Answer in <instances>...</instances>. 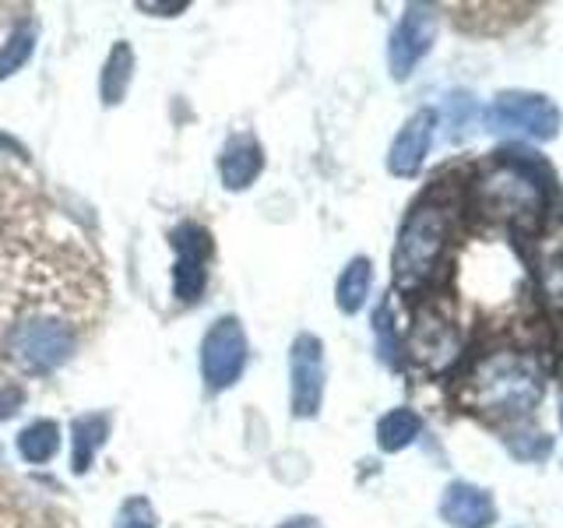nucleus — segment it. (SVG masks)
<instances>
[{"instance_id":"13","label":"nucleus","mask_w":563,"mask_h":528,"mask_svg":"<svg viewBox=\"0 0 563 528\" xmlns=\"http://www.w3.org/2000/svg\"><path fill=\"white\" fill-rule=\"evenodd\" d=\"M261 169H264V155L251 134H240L229 141L219 158V173H222L225 190H246L261 176Z\"/></svg>"},{"instance_id":"6","label":"nucleus","mask_w":563,"mask_h":528,"mask_svg":"<svg viewBox=\"0 0 563 528\" xmlns=\"http://www.w3.org/2000/svg\"><path fill=\"white\" fill-rule=\"evenodd\" d=\"M173 246H176V264H173V293L180 304H198L205 286H208V264L216 254L211 233L201 222H180L173 229Z\"/></svg>"},{"instance_id":"12","label":"nucleus","mask_w":563,"mask_h":528,"mask_svg":"<svg viewBox=\"0 0 563 528\" xmlns=\"http://www.w3.org/2000/svg\"><path fill=\"white\" fill-rule=\"evenodd\" d=\"M440 515L451 528H489L497 518V507L486 490L472 483H451L440 501Z\"/></svg>"},{"instance_id":"17","label":"nucleus","mask_w":563,"mask_h":528,"mask_svg":"<svg viewBox=\"0 0 563 528\" xmlns=\"http://www.w3.org/2000/svg\"><path fill=\"white\" fill-rule=\"evenodd\" d=\"M60 448V427L53 419H35L18 433V454L25 458L29 465H43L49 462Z\"/></svg>"},{"instance_id":"14","label":"nucleus","mask_w":563,"mask_h":528,"mask_svg":"<svg viewBox=\"0 0 563 528\" xmlns=\"http://www.w3.org/2000/svg\"><path fill=\"white\" fill-rule=\"evenodd\" d=\"M106 430H110V419L92 413V416H78L70 422V472L85 475L88 465H92L96 451L102 448Z\"/></svg>"},{"instance_id":"18","label":"nucleus","mask_w":563,"mask_h":528,"mask_svg":"<svg viewBox=\"0 0 563 528\" xmlns=\"http://www.w3.org/2000/svg\"><path fill=\"white\" fill-rule=\"evenodd\" d=\"M422 430V419L412 409H395L377 422V444L380 451H401L409 448Z\"/></svg>"},{"instance_id":"16","label":"nucleus","mask_w":563,"mask_h":528,"mask_svg":"<svg viewBox=\"0 0 563 528\" xmlns=\"http://www.w3.org/2000/svg\"><path fill=\"white\" fill-rule=\"evenodd\" d=\"M134 75V50L128 43H117L110 50V57L102 64V78H99V96L106 106H117L123 99Z\"/></svg>"},{"instance_id":"15","label":"nucleus","mask_w":563,"mask_h":528,"mask_svg":"<svg viewBox=\"0 0 563 528\" xmlns=\"http://www.w3.org/2000/svg\"><path fill=\"white\" fill-rule=\"evenodd\" d=\"M369 286H374V264L366 257H352L339 275V286H334V304L342 314H356L366 304Z\"/></svg>"},{"instance_id":"7","label":"nucleus","mask_w":563,"mask_h":528,"mask_svg":"<svg viewBox=\"0 0 563 528\" xmlns=\"http://www.w3.org/2000/svg\"><path fill=\"white\" fill-rule=\"evenodd\" d=\"M246 366V334L236 317H219L201 342V374L211 392L233 387Z\"/></svg>"},{"instance_id":"20","label":"nucleus","mask_w":563,"mask_h":528,"mask_svg":"<svg viewBox=\"0 0 563 528\" xmlns=\"http://www.w3.org/2000/svg\"><path fill=\"white\" fill-rule=\"evenodd\" d=\"M504 444L510 454L521 458V462H536V458L550 454V437L539 430H510V433H504Z\"/></svg>"},{"instance_id":"10","label":"nucleus","mask_w":563,"mask_h":528,"mask_svg":"<svg viewBox=\"0 0 563 528\" xmlns=\"http://www.w3.org/2000/svg\"><path fill=\"white\" fill-rule=\"evenodd\" d=\"M409 352L412 360L427 370H444L457 356V331L444 314L433 307H422L416 314V324L409 334Z\"/></svg>"},{"instance_id":"11","label":"nucleus","mask_w":563,"mask_h":528,"mask_svg":"<svg viewBox=\"0 0 563 528\" xmlns=\"http://www.w3.org/2000/svg\"><path fill=\"white\" fill-rule=\"evenodd\" d=\"M433 128H437L433 110H419L405 120V128L391 141V152H387V169H391L395 176H416L422 169V163H427Z\"/></svg>"},{"instance_id":"22","label":"nucleus","mask_w":563,"mask_h":528,"mask_svg":"<svg viewBox=\"0 0 563 528\" xmlns=\"http://www.w3.org/2000/svg\"><path fill=\"white\" fill-rule=\"evenodd\" d=\"M374 324H377V339H380V356L387 363H395L398 352H395V331H391V307L380 304L374 314Z\"/></svg>"},{"instance_id":"24","label":"nucleus","mask_w":563,"mask_h":528,"mask_svg":"<svg viewBox=\"0 0 563 528\" xmlns=\"http://www.w3.org/2000/svg\"><path fill=\"white\" fill-rule=\"evenodd\" d=\"M141 11H187V4H173V8H166V4H141Z\"/></svg>"},{"instance_id":"23","label":"nucleus","mask_w":563,"mask_h":528,"mask_svg":"<svg viewBox=\"0 0 563 528\" xmlns=\"http://www.w3.org/2000/svg\"><path fill=\"white\" fill-rule=\"evenodd\" d=\"M22 398H25V392L18 384H0V419H8L18 405H22Z\"/></svg>"},{"instance_id":"3","label":"nucleus","mask_w":563,"mask_h":528,"mask_svg":"<svg viewBox=\"0 0 563 528\" xmlns=\"http://www.w3.org/2000/svg\"><path fill=\"white\" fill-rule=\"evenodd\" d=\"M472 205L486 222H500L510 229H536L545 208V190L536 173L521 163H497L472 187Z\"/></svg>"},{"instance_id":"5","label":"nucleus","mask_w":563,"mask_h":528,"mask_svg":"<svg viewBox=\"0 0 563 528\" xmlns=\"http://www.w3.org/2000/svg\"><path fill=\"white\" fill-rule=\"evenodd\" d=\"M486 128L500 138L550 141L560 131V110L536 92H500L486 110Z\"/></svg>"},{"instance_id":"21","label":"nucleus","mask_w":563,"mask_h":528,"mask_svg":"<svg viewBox=\"0 0 563 528\" xmlns=\"http://www.w3.org/2000/svg\"><path fill=\"white\" fill-rule=\"evenodd\" d=\"M117 528H155V510L145 497H134L120 507Z\"/></svg>"},{"instance_id":"25","label":"nucleus","mask_w":563,"mask_h":528,"mask_svg":"<svg viewBox=\"0 0 563 528\" xmlns=\"http://www.w3.org/2000/svg\"><path fill=\"white\" fill-rule=\"evenodd\" d=\"M560 427H563V405H560Z\"/></svg>"},{"instance_id":"8","label":"nucleus","mask_w":563,"mask_h":528,"mask_svg":"<svg viewBox=\"0 0 563 528\" xmlns=\"http://www.w3.org/2000/svg\"><path fill=\"white\" fill-rule=\"evenodd\" d=\"M289 377H292V416L313 419L324 402V349L313 334H299L289 352Z\"/></svg>"},{"instance_id":"1","label":"nucleus","mask_w":563,"mask_h":528,"mask_svg":"<svg viewBox=\"0 0 563 528\" xmlns=\"http://www.w3.org/2000/svg\"><path fill=\"white\" fill-rule=\"evenodd\" d=\"M106 310L92 251L29 180L0 166V377L60 370Z\"/></svg>"},{"instance_id":"19","label":"nucleus","mask_w":563,"mask_h":528,"mask_svg":"<svg viewBox=\"0 0 563 528\" xmlns=\"http://www.w3.org/2000/svg\"><path fill=\"white\" fill-rule=\"evenodd\" d=\"M32 46H35V29L22 25L8 35V43L0 46V81L11 78L18 67H25V61L32 57Z\"/></svg>"},{"instance_id":"9","label":"nucleus","mask_w":563,"mask_h":528,"mask_svg":"<svg viewBox=\"0 0 563 528\" xmlns=\"http://www.w3.org/2000/svg\"><path fill=\"white\" fill-rule=\"evenodd\" d=\"M437 35V11L427 4H409L401 14L398 29L391 32V46H387V64L391 75L405 81L416 70V64L427 57Z\"/></svg>"},{"instance_id":"2","label":"nucleus","mask_w":563,"mask_h":528,"mask_svg":"<svg viewBox=\"0 0 563 528\" xmlns=\"http://www.w3.org/2000/svg\"><path fill=\"white\" fill-rule=\"evenodd\" d=\"M457 398L483 416H525L542 398V370L525 352H489L462 381Z\"/></svg>"},{"instance_id":"4","label":"nucleus","mask_w":563,"mask_h":528,"mask_svg":"<svg viewBox=\"0 0 563 528\" xmlns=\"http://www.w3.org/2000/svg\"><path fill=\"white\" fill-rule=\"evenodd\" d=\"M448 240H451V211L448 205H440L433 198L419 201L409 219H405L398 243H395V282L401 289H416L422 286L433 272L440 257L448 251Z\"/></svg>"}]
</instances>
